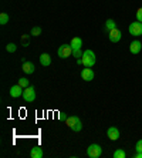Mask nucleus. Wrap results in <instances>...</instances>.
<instances>
[{"label": "nucleus", "mask_w": 142, "mask_h": 158, "mask_svg": "<svg viewBox=\"0 0 142 158\" xmlns=\"http://www.w3.org/2000/svg\"><path fill=\"white\" fill-rule=\"evenodd\" d=\"M66 125L74 132H80L83 130V123H81L80 117H77V115H68L66 118Z\"/></svg>", "instance_id": "nucleus-1"}, {"label": "nucleus", "mask_w": 142, "mask_h": 158, "mask_svg": "<svg viewBox=\"0 0 142 158\" xmlns=\"http://www.w3.org/2000/svg\"><path fill=\"white\" fill-rule=\"evenodd\" d=\"M83 64L84 67H92L97 63V57H95V53L92 50H85L83 53Z\"/></svg>", "instance_id": "nucleus-2"}, {"label": "nucleus", "mask_w": 142, "mask_h": 158, "mask_svg": "<svg viewBox=\"0 0 142 158\" xmlns=\"http://www.w3.org/2000/svg\"><path fill=\"white\" fill-rule=\"evenodd\" d=\"M128 31H129V34L134 37H139L142 36V23L141 22H134L129 24V27H128Z\"/></svg>", "instance_id": "nucleus-3"}, {"label": "nucleus", "mask_w": 142, "mask_h": 158, "mask_svg": "<svg viewBox=\"0 0 142 158\" xmlns=\"http://www.w3.org/2000/svg\"><path fill=\"white\" fill-rule=\"evenodd\" d=\"M101 154H102L101 145H98V144H91V145H88V148H87V155H88L90 158H98Z\"/></svg>", "instance_id": "nucleus-4"}, {"label": "nucleus", "mask_w": 142, "mask_h": 158, "mask_svg": "<svg viewBox=\"0 0 142 158\" xmlns=\"http://www.w3.org/2000/svg\"><path fill=\"white\" fill-rule=\"evenodd\" d=\"M23 98H24L26 103H33L34 100H36V90H34L33 85H29L27 88H24Z\"/></svg>", "instance_id": "nucleus-5"}, {"label": "nucleus", "mask_w": 142, "mask_h": 158, "mask_svg": "<svg viewBox=\"0 0 142 158\" xmlns=\"http://www.w3.org/2000/svg\"><path fill=\"white\" fill-rule=\"evenodd\" d=\"M57 54H59L60 59H67V57H70V56L73 54V47L70 44H63V46L59 47V50H57Z\"/></svg>", "instance_id": "nucleus-6"}, {"label": "nucleus", "mask_w": 142, "mask_h": 158, "mask_svg": "<svg viewBox=\"0 0 142 158\" xmlns=\"http://www.w3.org/2000/svg\"><path fill=\"white\" fill-rule=\"evenodd\" d=\"M107 137H108L111 141H117L121 137L120 128H117V127H109V128L107 130Z\"/></svg>", "instance_id": "nucleus-7"}, {"label": "nucleus", "mask_w": 142, "mask_h": 158, "mask_svg": "<svg viewBox=\"0 0 142 158\" xmlns=\"http://www.w3.org/2000/svg\"><path fill=\"white\" fill-rule=\"evenodd\" d=\"M121 37H122V33L118 29H112L108 31V39L111 43H118L121 40Z\"/></svg>", "instance_id": "nucleus-8"}, {"label": "nucleus", "mask_w": 142, "mask_h": 158, "mask_svg": "<svg viewBox=\"0 0 142 158\" xmlns=\"http://www.w3.org/2000/svg\"><path fill=\"white\" fill-rule=\"evenodd\" d=\"M23 91H24V88H23L22 85L16 84V85H11V87H10V90H9V94H10L13 98H18L20 96H23Z\"/></svg>", "instance_id": "nucleus-9"}, {"label": "nucleus", "mask_w": 142, "mask_h": 158, "mask_svg": "<svg viewBox=\"0 0 142 158\" xmlns=\"http://www.w3.org/2000/svg\"><path fill=\"white\" fill-rule=\"evenodd\" d=\"M94 71H92L91 67H85V69H83V71H81V78H83L84 81H92L94 80Z\"/></svg>", "instance_id": "nucleus-10"}, {"label": "nucleus", "mask_w": 142, "mask_h": 158, "mask_svg": "<svg viewBox=\"0 0 142 158\" xmlns=\"http://www.w3.org/2000/svg\"><path fill=\"white\" fill-rule=\"evenodd\" d=\"M141 50H142V43L139 40H134L129 44V52H131L132 54H138Z\"/></svg>", "instance_id": "nucleus-11"}, {"label": "nucleus", "mask_w": 142, "mask_h": 158, "mask_svg": "<svg viewBox=\"0 0 142 158\" xmlns=\"http://www.w3.org/2000/svg\"><path fill=\"white\" fill-rule=\"evenodd\" d=\"M30 157L31 158H43V148H41L40 145H34V147H31Z\"/></svg>", "instance_id": "nucleus-12"}, {"label": "nucleus", "mask_w": 142, "mask_h": 158, "mask_svg": "<svg viewBox=\"0 0 142 158\" xmlns=\"http://www.w3.org/2000/svg\"><path fill=\"white\" fill-rule=\"evenodd\" d=\"M22 69L26 74H33L34 70H36V67H34V64L31 61H23Z\"/></svg>", "instance_id": "nucleus-13"}, {"label": "nucleus", "mask_w": 142, "mask_h": 158, "mask_svg": "<svg viewBox=\"0 0 142 158\" xmlns=\"http://www.w3.org/2000/svg\"><path fill=\"white\" fill-rule=\"evenodd\" d=\"M70 46L73 47V50H80L81 46H83V39L81 37H74L71 43H70Z\"/></svg>", "instance_id": "nucleus-14"}, {"label": "nucleus", "mask_w": 142, "mask_h": 158, "mask_svg": "<svg viewBox=\"0 0 142 158\" xmlns=\"http://www.w3.org/2000/svg\"><path fill=\"white\" fill-rule=\"evenodd\" d=\"M40 63H41V66L44 67H48L51 64V57L48 53H43V54L40 56Z\"/></svg>", "instance_id": "nucleus-15"}, {"label": "nucleus", "mask_w": 142, "mask_h": 158, "mask_svg": "<svg viewBox=\"0 0 142 158\" xmlns=\"http://www.w3.org/2000/svg\"><path fill=\"white\" fill-rule=\"evenodd\" d=\"M105 29L108 30H112V29H117V23H115V20H114V19H108V20H107L105 22Z\"/></svg>", "instance_id": "nucleus-16"}, {"label": "nucleus", "mask_w": 142, "mask_h": 158, "mask_svg": "<svg viewBox=\"0 0 142 158\" xmlns=\"http://www.w3.org/2000/svg\"><path fill=\"white\" fill-rule=\"evenodd\" d=\"M112 157L114 158H125V157H127V154H125L124 150H121V148H120V150H115V151H114V155H112Z\"/></svg>", "instance_id": "nucleus-17"}, {"label": "nucleus", "mask_w": 142, "mask_h": 158, "mask_svg": "<svg viewBox=\"0 0 142 158\" xmlns=\"http://www.w3.org/2000/svg\"><path fill=\"white\" fill-rule=\"evenodd\" d=\"M9 23V15L7 13H0V24L4 26V24H7Z\"/></svg>", "instance_id": "nucleus-18"}, {"label": "nucleus", "mask_w": 142, "mask_h": 158, "mask_svg": "<svg viewBox=\"0 0 142 158\" xmlns=\"http://www.w3.org/2000/svg\"><path fill=\"white\" fill-rule=\"evenodd\" d=\"M17 84H18V85H22L23 88H27V87H29V85H30V81L27 80V78H26V77H22V78H20V80H18V83H17Z\"/></svg>", "instance_id": "nucleus-19"}, {"label": "nucleus", "mask_w": 142, "mask_h": 158, "mask_svg": "<svg viewBox=\"0 0 142 158\" xmlns=\"http://www.w3.org/2000/svg\"><path fill=\"white\" fill-rule=\"evenodd\" d=\"M41 34V27L40 26H34L33 29H31V36L33 37H37Z\"/></svg>", "instance_id": "nucleus-20"}, {"label": "nucleus", "mask_w": 142, "mask_h": 158, "mask_svg": "<svg viewBox=\"0 0 142 158\" xmlns=\"http://www.w3.org/2000/svg\"><path fill=\"white\" fill-rule=\"evenodd\" d=\"M6 50H7L9 53H16V50H17V46H16L14 43H9L7 46H6Z\"/></svg>", "instance_id": "nucleus-21"}, {"label": "nucleus", "mask_w": 142, "mask_h": 158, "mask_svg": "<svg viewBox=\"0 0 142 158\" xmlns=\"http://www.w3.org/2000/svg\"><path fill=\"white\" fill-rule=\"evenodd\" d=\"M83 53L84 52H81V48L80 50H73V56L75 59H81V57H83Z\"/></svg>", "instance_id": "nucleus-22"}, {"label": "nucleus", "mask_w": 142, "mask_h": 158, "mask_svg": "<svg viewBox=\"0 0 142 158\" xmlns=\"http://www.w3.org/2000/svg\"><path fill=\"white\" fill-rule=\"evenodd\" d=\"M136 20L142 23V7H139L138 10H136Z\"/></svg>", "instance_id": "nucleus-23"}, {"label": "nucleus", "mask_w": 142, "mask_h": 158, "mask_svg": "<svg viewBox=\"0 0 142 158\" xmlns=\"http://www.w3.org/2000/svg\"><path fill=\"white\" fill-rule=\"evenodd\" d=\"M135 151H142V140H138L135 144Z\"/></svg>", "instance_id": "nucleus-24"}, {"label": "nucleus", "mask_w": 142, "mask_h": 158, "mask_svg": "<svg viewBox=\"0 0 142 158\" xmlns=\"http://www.w3.org/2000/svg\"><path fill=\"white\" fill-rule=\"evenodd\" d=\"M27 40H29V36H27V34H24V36H23V41H24V43H23V46H24V47H27V46H29Z\"/></svg>", "instance_id": "nucleus-25"}, {"label": "nucleus", "mask_w": 142, "mask_h": 158, "mask_svg": "<svg viewBox=\"0 0 142 158\" xmlns=\"http://www.w3.org/2000/svg\"><path fill=\"white\" fill-rule=\"evenodd\" d=\"M135 158H142V151H136V154H135Z\"/></svg>", "instance_id": "nucleus-26"}, {"label": "nucleus", "mask_w": 142, "mask_h": 158, "mask_svg": "<svg viewBox=\"0 0 142 158\" xmlns=\"http://www.w3.org/2000/svg\"><path fill=\"white\" fill-rule=\"evenodd\" d=\"M77 64H83V59H77Z\"/></svg>", "instance_id": "nucleus-27"}]
</instances>
